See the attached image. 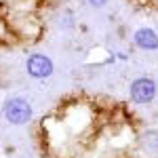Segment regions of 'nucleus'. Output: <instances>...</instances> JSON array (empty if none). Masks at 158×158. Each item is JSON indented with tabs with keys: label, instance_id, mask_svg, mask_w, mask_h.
<instances>
[{
	"label": "nucleus",
	"instance_id": "nucleus-4",
	"mask_svg": "<svg viewBox=\"0 0 158 158\" xmlns=\"http://www.w3.org/2000/svg\"><path fill=\"white\" fill-rule=\"evenodd\" d=\"M133 44L139 51H158V34L152 27H137L133 34Z\"/></svg>",
	"mask_w": 158,
	"mask_h": 158
},
{
	"label": "nucleus",
	"instance_id": "nucleus-1",
	"mask_svg": "<svg viewBox=\"0 0 158 158\" xmlns=\"http://www.w3.org/2000/svg\"><path fill=\"white\" fill-rule=\"evenodd\" d=\"M2 114H4V118L11 122V124L21 127V124H27V122L32 120L34 108H32V103L23 97H11V99L4 101Z\"/></svg>",
	"mask_w": 158,
	"mask_h": 158
},
{
	"label": "nucleus",
	"instance_id": "nucleus-2",
	"mask_svg": "<svg viewBox=\"0 0 158 158\" xmlns=\"http://www.w3.org/2000/svg\"><path fill=\"white\" fill-rule=\"evenodd\" d=\"M158 95V85L154 78H150V76H139V78H135L131 86H129V99L137 103V106H148V103H152Z\"/></svg>",
	"mask_w": 158,
	"mask_h": 158
},
{
	"label": "nucleus",
	"instance_id": "nucleus-5",
	"mask_svg": "<svg viewBox=\"0 0 158 158\" xmlns=\"http://www.w3.org/2000/svg\"><path fill=\"white\" fill-rule=\"evenodd\" d=\"M91 6H95V9H101V6H106L108 4V0H86Z\"/></svg>",
	"mask_w": 158,
	"mask_h": 158
},
{
	"label": "nucleus",
	"instance_id": "nucleus-3",
	"mask_svg": "<svg viewBox=\"0 0 158 158\" xmlns=\"http://www.w3.org/2000/svg\"><path fill=\"white\" fill-rule=\"evenodd\" d=\"M25 72L30 74L32 78H36V80H44V78L53 76L55 65H53V59H51L49 55H44V53H32L25 59Z\"/></svg>",
	"mask_w": 158,
	"mask_h": 158
}]
</instances>
